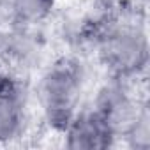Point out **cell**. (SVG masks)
I'll return each mask as SVG.
<instances>
[{
  "instance_id": "2",
  "label": "cell",
  "mask_w": 150,
  "mask_h": 150,
  "mask_svg": "<svg viewBox=\"0 0 150 150\" xmlns=\"http://www.w3.org/2000/svg\"><path fill=\"white\" fill-rule=\"evenodd\" d=\"M103 55L106 64L120 76L138 74L146 64V37L139 28L118 27L106 35Z\"/></svg>"
},
{
  "instance_id": "6",
  "label": "cell",
  "mask_w": 150,
  "mask_h": 150,
  "mask_svg": "<svg viewBox=\"0 0 150 150\" xmlns=\"http://www.w3.org/2000/svg\"><path fill=\"white\" fill-rule=\"evenodd\" d=\"M11 6L20 21L39 23L51 14L55 0H11Z\"/></svg>"
},
{
  "instance_id": "5",
  "label": "cell",
  "mask_w": 150,
  "mask_h": 150,
  "mask_svg": "<svg viewBox=\"0 0 150 150\" xmlns=\"http://www.w3.org/2000/svg\"><path fill=\"white\" fill-rule=\"evenodd\" d=\"M23 125V97L18 83L0 74V143L16 138Z\"/></svg>"
},
{
  "instance_id": "7",
  "label": "cell",
  "mask_w": 150,
  "mask_h": 150,
  "mask_svg": "<svg viewBox=\"0 0 150 150\" xmlns=\"http://www.w3.org/2000/svg\"><path fill=\"white\" fill-rule=\"evenodd\" d=\"M125 139L132 148H138V150H146L150 146V117H148L146 106H143L141 113L127 131Z\"/></svg>"
},
{
  "instance_id": "4",
  "label": "cell",
  "mask_w": 150,
  "mask_h": 150,
  "mask_svg": "<svg viewBox=\"0 0 150 150\" xmlns=\"http://www.w3.org/2000/svg\"><path fill=\"white\" fill-rule=\"evenodd\" d=\"M64 132L65 146L71 150H104L115 141V136L94 110L78 111Z\"/></svg>"
},
{
  "instance_id": "1",
  "label": "cell",
  "mask_w": 150,
  "mask_h": 150,
  "mask_svg": "<svg viewBox=\"0 0 150 150\" xmlns=\"http://www.w3.org/2000/svg\"><path fill=\"white\" fill-rule=\"evenodd\" d=\"M83 92L81 67L69 58L58 60L48 69L39 85V101L46 122L64 131L78 113V104Z\"/></svg>"
},
{
  "instance_id": "3",
  "label": "cell",
  "mask_w": 150,
  "mask_h": 150,
  "mask_svg": "<svg viewBox=\"0 0 150 150\" xmlns=\"http://www.w3.org/2000/svg\"><path fill=\"white\" fill-rule=\"evenodd\" d=\"M145 104H139L131 94L118 85L104 87L94 104V111L103 118L115 138L125 136Z\"/></svg>"
}]
</instances>
